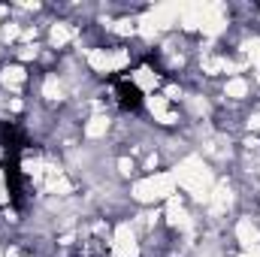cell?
<instances>
[{"label": "cell", "instance_id": "6da1fadb", "mask_svg": "<svg viewBox=\"0 0 260 257\" xmlns=\"http://www.w3.org/2000/svg\"><path fill=\"white\" fill-rule=\"evenodd\" d=\"M115 97H118V103H121L124 109H139V103H142V94H139V88H136L130 79H121V82L115 85Z\"/></svg>", "mask_w": 260, "mask_h": 257}]
</instances>
